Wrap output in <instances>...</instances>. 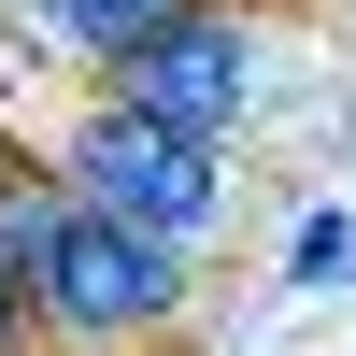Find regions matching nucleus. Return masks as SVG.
Wrapping results in <instances>:
<instances>
[{
	"instance_id": "obj_1",
	"label": "nucleus",
	"mask_w": 356,
	"mask_h": 356,
	"mask_svg": "<svg viewBox=\"0 0 356 356\" xmlns=\"http://www.w3.org/2000/svg\"><path fill=\"white\" fill-rule=\"evenodd\" d=\"M43 171L86 200V214L143 228V243H171V257H200L228 228V143H186V129H157V114H129V100H86Z\"/></svg>"
},
{
	"instance_id": "obj_2",
	"label": "nucleus",
	"mask_w": 356,
	"mask_h": 356,
	"mask_svg": "<svg viewBox=\"0 0 356 356\" xmlns=\"http://www.w3.org/2000/svg\"><path fill=\"white\" fill-rule=\"evenodd\" d=\"M271 72H285V29L257 15V0H200V15L143 29V43L114 57L100 100L157 114V129H186V143H243L257 114H271Z\"/></svg>"
},
{
	"instance_id": "obj_3",
	"label": "nucleus",
	"mask_w": 356,
	"mask_h": 356,
	"mask_svg": "<svg viewBox=\"0 0 356 356\" xmlns=\"http://www.w3.org/2000/svg\"><path fill=\"white\" fill-rule=\"evenodd\" d=\"M171 15H200V0H0V29L29 43V72H114Z\"/></svg>"
},
{
	"instance_id": "obj_4",
	"label": "nucleus",
	"mask_w": 356,
	"mask_h": 356,
	"mask_svg": "<svg viewBox=\"0 0 356 356\" xmlns=\"http://www.w3.org/2000/svg\"><path fill=\"white\" fill-rule=\"evenodd\" d=\"M356 271V214H300V243H285V285H342Z\"/></svg>"
},
{
	"instance_id": "obj_5",
	"label": "nucleus",
	"mask_w": 356,
	"mask_h": 356,
	"mask_svg": "<svg viewBox=\"0 0 356 356\" xmlns=\"http://www.w3.org/2000/svg\"><path fill=\"white\" fill-rule=\"evenodd\" d=\"M29 342V285H15V257H0V356Z\"/></svg>"
}]
</instances>
